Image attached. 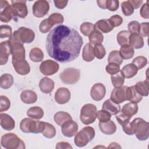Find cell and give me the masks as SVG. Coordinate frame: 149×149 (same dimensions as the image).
I'll list each match as a JSON object with an SVG mask.
<instances>
[{
    "instance_id": "1",
    "label": "cell",
    "mask_w": 149,
    "mask_h": 149,
    "mask_svg": "<svg viewBox=\"0 0 149 149\" xmlns=\"http://www.w3.org/2000/svg\"><path fill=\"white\" fill-rule=\"evenodd\" d=\"M83 43L82 37L77 30L61 24L48 33L46 50L51 58L61 63H67L79 56Z\"/></svg>"
},
{
    "instance_id": "2",
    "label": "cell",
    "mask_w": 149,
    "mask_h": 149,
    "mask_svg": "<svg viewBox=\"0 0 149 149\" xmlns=\"http://www.w3.org/2000/svg\"><path fill=\"white\" fill-rule=\"evenodd\" d=\"M134 134L136 135L138 140L144 141L149 137V123L144 119L137 118L131 122Z\"/></svg>"
},
{
    "instance_id": "3",
    "label": "cell",
    "mask_w": 149,
    "mask_h": 149,
    "mask_svg": "<svg viewBox=\"0 0 149 149\" xmlns=\"http://www.w3.org/2000/svg\"><path fill=\"white\" fill-rule=\"evenodd\" d=\"M44 128L45 122L40 120H34L31 118H24L20 123V130L26 133H42Z\"/></svg>"
},
{
    "instance_id": "4",
    "label": "cell",
    "mask_w": 149,
    "mask_h": 149,
    "mask_svg": "<svg viewBox=\"0 0 149 149\" xmlns=\"http://www.w3.org/2000/svg\"><path fill=\"white\" fill-rule=\"evenodd\" d=\"M1 146L7 149L25 148V144L16 134L7 133L2 135L1 139Z\"/></svg>"
},
{
    "instance_id": "5",
    "label": "cell",
    "mask_w": 149,
    "mask_h": 149,
    "mask_svg": "<svg viewBox=\"0 0 149 149\" xmlns=\"http://www.w3.org/2000/svg\"><path fill=\"white\" fill-rule=\"evenodd\" d=\"M95 134V133L93 127L91 126L84 127L76 134L74 143L77 147H84L94 138Z\"/></svg>"
},
{
    "instance_id": "6",
    "label": "cell",
    "mask_w": 149,
    "mask_h": 149,
    "mask_svg": "<svg viewBox=\"0 0 149 149\" xmlns=\"http://www.w3.org/2000/svg\"><path fill=\"white\" fill-rule=\"evenodd\" d=\"M97 107L92 104L84 105L80 111V119L81 122L86 125L93 123L95 122L97 116Z\"/></svg>"
},
{
    "instance_id": "7",
    "label": "cell",
    "mask_w": 149,
    "mask_h": 149,
    "mask_svg": "<svg viewBox=\"0 0 149 149\" xmlns=\"http://www.w3.org/2000/svg\"><path fill=\"white\" fill-rule=\"evenodd\" d=\"M10 38L23 44H30L34 41L35 33L33 30L29 28L20 27L13 33Z\"/></svg>"
},
{
    "instance_id": "8",
    "label": "cell",
    "mask_w": 149,
    "mask_h": 149,
    "mask_svg": "<svg viewBox=\"0 0 149 149\" xmlns=\"http://www.w3.org/2000/svg\"><path fill=\"white\" fill-rule=\"evenodd\" d=\"M61 81L66 84H74L80 78V70L74 68H68L59 74Z\"/></svg>"
},
{
    "instance_id": "9",
    "label": "cell",
    "mask_w": 149,
    "mask_h": 149,
    "mask_svg": "<svg viewBox=\"0 0 149 149\" xmlns=\"http://www.w3.org/2000/svg\"><path fill=\"white\" fill-rule=\"evenodd\" d=\"M0 20L2 22L8 23L12 19H16L17 15L11 5L7 1H0Z\"/></svg>"
},
{
    "instance_id": "10",
    "label": "cell",
    "mask_w": 149,
    "mask_h": 149,
    "mask_svg": "<svg viewBox=\"0 0 149 149\" xmlns=\"http://www.w3.org/2000/svg\"><path fill=\"white\" fill-rule=\"evenodd\" d=\"M8 40L11 44L12 61L25 59V48L23 44L11 38Z\"/></svg>"
},
{
    "instance_id": "11",
    "label": "cell",
    "mask_w": 149,
    "mask_h": 149,
    "mask_svg": "<svg viewBox=\"0 0 149 149\" xmlns=\"http://www.w3.org/2000/svg\"><path fill=\"white\" fill-rule=\"evenodd\" d=\"M59 68V64L51 59L42 61L40 65V70L45 76H51L58 72Z\"/></svg>"
},
{
    "instance_id": "12",
    "label": "cell",
    "mask_w": 149,
    "mask_h": 149,
    "mask_svg": "<svg viewBox=\"0 0 149 149\" xmlns=\"http://www.w3.org/2000/svg\"><path fill=\"white\" fill-rule=\"evenodd\" d=\"M33 13L37 17H42L47 15L49 10V5L45 0H38L34 2L32 7Z\"/></svg>"
},
{
    "instance_id": "13",
    "label": "cell",
    "mask_w": 149,
    "mask_h": 149,
    "mask_svg": "<svg viewBox=\"0 0 149 149\" xmlns=\"http://www.w3.org/2000/svg\"><path fill=\"white\" fill-rule=\"evenodd\" d=\"M128 86H122L120 87L115 88L111 93L110 99L116 104H120L127 101Z\"/></svg>"
},
{
    "instance_id": "14",
    "label": "cell",
    "mask_w": 149,
    "mask_h": 149,
    "mask_svg": "<svg viewBox=\"0 0 149 149\" xmlns=\"http://www.w3.org/2000/svg\"><path fill=\"white\" fill-rule=\"evenodd\" d=\"M62 134L67 137H72L76 135L78 130L77 123L72 120H69L61 126Z\"/></svg>"
},
{
    "instance_id": "15",
    "label": "cell",
    "mask_w": 149,
    "mask_h": 149,
    "mask_svg": "<svg viewBox=\"0 0 149 149\" xmlns=\"http://www.w3.org/2000/svg\"><path fill=\"white\" fill-rule=\"evenodd\" d=\"M106 94V88L104 85L101 83L94 84L90 91V95L93 100L99 101L102 100Z\"/></svg>"
},
{
    "instance_id": "16",
    "label": "cell",
    "mask_w": 149,
    "mask_h": 149,
    "mask_svg": "<svg viewBox=\"0 0 149 149\" xmlns=\"http://www.w3.org/2000/svg\"><path fill=\"white\" fill-rule=\"evenodd\" d=\"M11 5L16 15L20 18H25L28 14V9L26 1H11Z\"/></svg>"
},
{
    "instance_id": "17",
    "label": "cell",
    "mask_w": 149,
    "mask_h": 149,
    "mask_svg": "<svg viewBox=\"0 0 149 149\" xmlns=\"http://www.w3.org/2000/svg\"><path fill=\"white\" fill-rule=\"evenodd\" d=\"M0 65H5L9 56L11 54V44L9 40L4 41L0 44Z\"/></svg>"
},
{
    "instance_id": "18",
    "label": "cell",
    "mask_w": 149,
    "mask_h": 149,
    "mask_svg": "<svg viewBox=\"0 0 149 149\" xmlns=\"http://www.w3.org/2000/svg\"><path fill=\"white\" fill-rule=\"evenodd\" d=\"M70 92L67 88L60 87L56 91L54 98L58 104H64L70 100Z\"/></svg>"
},
{
    "instance_id": "19",
    "label": "cell",
    "mask_w": 149,
    "mask_h": 149,
    "mask_svg": "<svg viewBox=\"0 0 149 149\" xmlns=\"http://www.w3.org/2000/svg\"><path fill=\"white\" fill-rule=\"evenodd\" d=\"M12 63L16 72L20 75H26L30 71V67L26 59L12 61Z\"/></svg>"
},
{
    "instance_id": "20",
    "label": "cell",
    "mask_w": 149,
    "mask_h": 149,
    "mask_svg": "<svg viewBox=\"0 0 149 149\" xmlns=\"http://www.w3.org/2000/svg\"><path fill=\"white\" fill-rule=\"evenodd\" d=\"M1 126L5 130L10 131L15 127V122L9 115L5 113H0Z\"/></svg>"
},
{
    "instance_id": "21",
    "label": "cell",
    "mask_w": 149,
    "mask_h": 149,
    "mask_svg": "<svg viewBox=\"0 0 149 149\" xmlns=\"http://www.w3.org/2000/svg\"><path fill=\"white\" fill-rule=\"evenodd\" d=\"M54 81L47 77L42 78L39 82L40 90L41 92L45 94H49L51 93L54 88Z\"/></svg>"
},
{
    "instance_id": "22",
    "label": "cell",
    "mask_w": 149,
    "mask_h": 149,
    "mask_svg": "<svg viewBox=\"0 0 149 149\" xmlns=\"http://www.w3.org/2000/svg\"><path fill=\"white\" fill-rule=\"evenodd\" d=\"M98 126L101 132L107 135L112 134L115 133L116 130V126L114 122L111 120L105 122H100Z\"/></svg>"
},
{
    "instance_id": "23",
    "label": "cell",
    "mask_w": 149,
    "mask_h": 149,
    "mask_svg": "<svg viewBox=\"0 0 149 149\" xmlns=\"http://www.w3.org/2000/svg\"><path fill=\"white\" fill-rule=\"evenodd\" d=\"M95 27L101 33H108L113 29V26L109 19H101L98 20L94 24Z\"/></svg>"
},
{
    "instance_id": "24",
    "label": "cell",
    "mask_w": 149,
    "mask_h": 149,
    "mask_svg": "<svg viewBox=\"0 0 149 149\" xmlns=\"http://www.w3.org/2000/svg\"><path fill=\"white\" fill-rule=\"evenodd\" d=\"M102 109L109 112L111 115H115L120 111V107L119 104L115 103L111 99L105 100L102 106Z\"/></svg>"
},
{
    "instance_id": "25",
    "label": "cell",
    "mask_w": 149,
    "mask_h": 149,
    "mask_svg": "<svg viewBox=\"0 0 149 149\" xmlns=\"http://www.w3.org/2000/svg\"><path fill=\"white\" fill-rule=\"evenodd\" d=\"M20 99L24 104H33L36 102L37 100V95L34 91L31 90H26L22 92L20 94Z\"/></svg>"
},
{
    "instance_id": "26",
    "label": "cell",
    "mask_w": 149,
    "mask_h": 149,
    "mask_svg": "<svg viewBox=\"0 0 149 149\" xmlns=\"http://www.w3.org/2000/svg\"><path fill=\"white\" fill-rule=\"evenodd\" d=\"M144 44L143 38L139 34H130L129 40V45L133 49H140Z\"/></svg>"
},
{
    "instance_id": "27",
    "label": "cell",
    "mask_w": 149,
    "mask_h": 149,
    "mask_svg": "<svg viewBox=\"0 0 149 149\" xmlns=\"http://www.w3.org/2000/svg\"><path fill=\"white\" fill-rule=\"evenodd\" d=\"M120 72L125 78L130 79L137 74L138 69L137 67L132 63L124 66L120 70Z\"/></svg>"
},
{
    "instance_id": "28",
    "label": "cell",
    "mask_w": 149,
    "mask_h": 149,
    "mask_svg": "<svg viewBox=\"0 0 149 149\" xmlns=\"http://www.w3.org/2000/svg\"><path fill=\"white\" fill-rule=\"evenodd\" d=\"M142 96L140 95L136 90L134 86L128 87L127 101H129L131 102L137 104L142 100Z\"/></svg>"
},
{
    "instance_id": "29",
    "label": "cell",
    "mask_w": 149,
    "mask_h": 149,
    "mask_svg": "<svg viewBox=\"0 0 149 149\" xmlns=\"http://www.w3.org/2000/svg\"><path fill=\"white\" fill-rule=\"evenodd\" d=\"M94 58L95 56L94 54V49L93 45L90 43L86 44L83 49V59L86 62H91L93 61Z\"/></svg>"
},
{
    "instance_id": "30",
    "label": "cell",
    "mask_w": 149,
    "mask_h": 149,
    "mask_svg": "<svg viewBox=\"0 0 149 149\" xmlns=\"http://www.w3.org/2000/svg\"><path fill=\"white\" fill-rule=\"evenodd\" d=\"M90 44L91 45H97L101 44L104 40V36L102 33L95 27L94 31L88 36Z\"/></svg>"
},
{
    "instance_id": "31",
    "label": "cell",
    "mask_w": 149,
    "mask_h": 149,
    "mask_svg": "<svg viewBox=\"0 0 149 149\" xmlns=\"http://www.w3.org/2000/svg\"><path fill=\"white\" fill-rule=\"evenodd\" d=\"M138 109L137 104L130 102L125 104L122 107L121 111L127 116L132 117L137 113Z\"/></svg>"
},
{
    "instance_id": "32",
    "label": "cell",
    "mask_w": 149,
    "mask_h": 149,
    "mask_svg": "<svg viewBox=\"0 0 149 149\" xmlns=\"http://www.w3.org/2000/svg\"><path fill=\"white\" fill-rule=\"evenodd\" d=\"M54 119L57 125L62 126L65 122L69 120H72V118L69 113L64 111H59L55 113Z\"/></svg>"
},
{
    "instance_id": "33",
    "label": "cell",
    "mask_w": 149,
    "mask_h": 149,
    "mask_svg": "<svg viewBox=\"0 0 149 149\" xmlns=\"http://www.w3.org/2000/svg\"><path fill=\"white\" fill-rule=\"evenodd\" d=\"M13 81V77L10 74H3L0 77V87L3 89H8L12 86Z\"/></svg>"
},
{
    "instance_id": "34",
    "label": "cell",
    "mask_w": 149,
    "mask_h": 149,
    "mask_svg": "<svg viewBox=\"0 0 149 149\" xmlns=\"http://www.w3.org/2000/svg\"><path fill=\"white\" fill-rule=\"evenodd\" d=\"M27 115L33 119H40L44 116V111L40 107H33L27 110Z\"/></svg>"
},
{
    "instance_id": "35",
    "label": "cell",
    "mask_w": 149,
    "mask_h": 149,
    "mask_svg": "<svg viewBox=\"0 0 149 149\" xmlns=\"http://www.w3.org/2000/svg\"><path fill=\"white\" fill-rule=\"evenodd\" d=\"M137 92L142 97L148 96V82L146 80L145 81H138L134 86Z\"/></svg>"
},
{
    "instance_id": "36",
    "label": "cell",
    "mask_w": 149,
    "mask_h": 149,
    "mask_svg": "<svg viewBox=\"0 0 149 149\" xmlns=\"http://www.w3.org/2000/svg\"><path fill=\"white\" fill-rule=\"evenodd\" d=\"M119 52L123 59H129L132 58L134 54V49L129 45L121 46Z\"/></svg>"
},
{
    "instance_id": "37",
    "label": "cell",
    "mask_w": 149,
    "mask_h": 149,
    "mask_svg": "<svg viewBox=\"0 0 149 149\" xmlns=\"http://www.w3.org/2000/svg\"><path fill=\"white\" fill-rule=\"evenodd\" d=\"M30 59L34 62H39L44 58V53L42 50L37 47L32 48L29 53Z\"/></svg>"
},
{
    "instance_id": "38",
    "label": "cell",
    "mask_w": 149,
    "mask_h": 149,
    "mask_svg": "<svg viewBox=\"0 0 149 149\" xmlns=\"http://www.w3.org/2000/svg\"><path fill=\"white\" fill-rule=\"evenodd\" d=\"M130 33L127 30H122L117 34V41L119 45H129V40Z\"/></svg>"
},
{
    "instance_id": "39",
    "label": "cell",
    "mask_w": 149,
    "mask_h": 149,
    "mask_svg": "<svg viewBox=\"0 0 149 149\" xmlns=\"http://www.w3.org/2000/svg\"><path fill=\"white\" fill-rule=\"evenodd\" d=\"M108 63H115L120 66L123 63V58L120 56L119 51H112L108 55Z\"/></svg>"
},
{
    "instance_id": "40",
    "label": "cell",
    "mask_w": 149,
    "mask_h": 149,
    "mask_svg": "<svg viewBox=\"0 0 149 149\" xmlns=\"http://www.w3.org/2000/svg\"><path fill=\"white\" fill-rule=\"evenodd\" d=\"M111 79L112 84L115 88H118L122 86L125 82V77L121 73L120 70L119 73L113 75H111Z\"/></svg>"
},
{
    "instance_id": "41",
    "label": "cell",
    "mask_w": 149,
    "mask_h": 149,
    "mask_svg": "<svg viewBox=\"0 0 149 149\" xmlns=\"http://www.w3.org/2000/svg\"><path fill=\"white\" fill-rule=\"evenodd\" d=\"M42 133L46 138L52 139L56 135V129L52 124L45 122V128Z\"/></svg>"
},
{
    "instance_id": "42",
    "label": "cell",
    "mask_w": 149,
    "mask_h": 149,
    "mask_svg": "<svg viewBox=\"0 0 149 149\" xmlns=\"http://www.w3.org/2000/svg\"><path fill=\"white\" fill-rule=\"evenodd\" d=\"M95 26L90 22H84L80 27L81 33L85 36H89L90 34L94 31Z\"/></svg>"
},
{
    "instance_id": "43",
    "label": "cell",
    "mask_w": 149,
    "mask_h": 149,
    "mask_svg": "<svg viewBox=\"0 0 149 149\" xmlns=\"http://www.w3.org/2000/svg\"><path fill=\"white\" fill-rule=\"evenodd\" d=\"M121 9L124 15L126 16H130L134 12V8L129 1H123L121 3Z\"/></svg>"
},
{
    "instance_id": "44",
    "label": "cell",
    "mask_w": 149,
    "mask_h": 149,
    "mask_svg": "<svg viewBox=\"0 0 149 149\" xmlns=\"http://www.w3.org/2000/svg\"><path fill=\"white\" fill-rule=\"evenodd\" d=\"M49 23L54 26L58 24H62L64 21L63 16L59 13H54L49 15L48 18Z\"/></svg>"
},
{
    "instance_id": "45",
    "label": "cell",
    "mask_w": 149,
    "mask_h": 149,
    "mask_svg": "<svg viewBox=\"0 0 149 149\" xmlns=\"http://www.w3.org/2000/svg\"><path fill=\"white\" fill-rule=\"evenodd\" d=\"M12 36V27L6 24L1 25L0 26V37L1 38H9V39Z\"/></svg>"
},
{
    "instance_id": "46",
    "label": "cell",
    "mask_w": 149,
    "mask_h": 149,
    "mask_svg": "<svg viewBox=\"0 0 149 149\" xmlns=\"http://www.w3.org/2000/svg\"><path fill=\"white\" fill-rule=\"evenodd\" d=\"M93 49L94 56L97 59H101L105 56L106 54V51L104 47L101 44L95 45Z\"/></svg>"
},
{
    "instance_id": "47",
    "label": "cell",
    "mask_w": 149,
    "mask_h": 149,
    "mask_svg": "<svg viewBox=\"0 0 149 149\" xmlns=\"http://www.w3.org/2000/svg\"><path fill=\"white\" fill-rule=\"evenodd\" d=\"M132 63L134 64L137 68V69H141L143 68L147 63V59L146 57L143 56H139L136 57L132 61Z\"/></svg>"
},
{
    "instance_id": "48",
    "label": "cell",
    "mask_w": 149,
    "mask_h": 149,
    "mask_svg": "<svg viewBox=\"0 0 149 149\" xmlns=\"http://www.w3.org/2000/svg\"><path fill=\"white\" fill-rule=\"evenodd\" d=\"M10 107V101L9 99L5 95L0 96V112H3L8 110Z\"/></svg>"
},
{
    "instance_id": "49",
    "label": "cell",
    "mask_w": 149,
    "mask_h": 149,
    "mask_svg": "<svg viewBox=\"0 0 149 149\" xmlns=\"http://www.w3.org/2000/svg\"><path fill=\"white\" fill-rule=\"evenodd\" d=\"M105 70L108 74L113 75L120 72V66L115 63H108L105 67Z\"/></svg>"
},
{
    "instance_id": "50",
    "label": "cell",
    "mask_w": 149,
    "mask_h": 149,
    "mask_svg": "<svg viewBox=\"0 0 149 149\" xmlns=\"http://www.w3.org/2000/svg\"><path fill=\"white\" fill-rule=\"evenodd\" d=\"M96 116L98 118V119L100 120V122H105L110 120L111 115L107 111L102 109V110L97 111Z\"/></svg>"
},
{
    "instance_id": "51",
    "label": "cell",
    "mask_w": 149,
    "mask_h": 149,
    "mask_svg": "<svg viewBox=\"0 0 149 149\" xmlns=\"http://www.w3.org/2000/svg\"><path fill=\"white\" fill-rule=\"evenodd\" d=\"M132 117L128 116L126 115H125L124 113H123L121 111H119L116 115H115V118L117 120L118 122L122 126L126 123L127 122H129L130 119Z\"/></svg>"
},
{
    "instance_id": "52",
    "label": "cell",
    "mask_w": 149,
    "mask_h": 149,
    "mask_svg": "<svg viewBox=\"0 0 149 149\" xmlns=\"http://www.w3.org/2000/svg\"><path fill=\"white\" fill-rule=\"evenodd\" d=\"M53 26L49 23L48 19L43 20L40 24L39 30L42 33H47L50 31Z\"/></svg>"
},
{
    "instance_id": "53",
    "label": "cell",
    "mask_w": 149,
    "mask_h": 149,
    "mask_svg": "<svg viewBox=\"0 0 149 149\" xmlns=\"http://www.w3.org/2000/svg\"><path fill=\"white\" fill-rule=\"evenodd\" d=\"M128 31L130 34H139L140 30V23L136 20H133L129 23Z\"/></svg>"
},
{
    "instance_id": "54",
    "label": "cell",
    "mask_w": 149,
    "mask_h": 149,
    "mask_svg": "<svg viewBox=\"0 0 149 149\" xmlns=\"http://www.w3.org/2000/svg\"><path fill=\"white\" fill-rule=\"evenodd\" d=\"M106 9L110 11H116L119 5V1L118 0H106Z\"/></svg>"
},
{
    "instance_id": "55",
    "label": "cell",
    "mask_w": 149,
    "mask_h": 149,
    "mask_svg": "<svg viewBox=\"0 0 149 149\" xmlns=\"http://www.w3.org/2000/svg\"><path fill=\"white\" fill-rule=\"evenodd\" d=\"M139 34L142 37H148L149 34V23L143 22L140 24V30Z\"/></svg>"
},
{
    "instance_id": "56",
    "label": "cell",
    "mask_w": 149,
    "mask_h": 149,
    "mask_svg": "<svg viewBox=\"0 0 149 149\" xmlns=\"http://www.w3.org/2000/svg\"><path fill=\"white\" fill-rule=\"evenodd\" d=\"M109 19L112 23L113 27H118L123 23V18L118 15L112 16Z\"/></svg>"
},
{
    "instance_id": "57",
    "label": "cell",
    "mask_w": 149,
    "mask_h": 149,
    "mask_svg": "<svg viewBox=\"0 0 149 149\" xmlns=\"http://www.w3.org/2000/svg\"><path fill=\"white\" fill-rule=\"evenodd\" d=\"M140 16L146 19H149V11H148V1L143 4L140 10Z\"/></svg>"
},
{
    "instance_id": "58",
    "label": "cell",
    "mask_w": 149,
    "mask_h": 149,
    "mask_svg": "<svg viewBox=\"0 0 149 149\" xmlns=\"http://www.w3.org/2000/svg\"><path fill=\"white\" fill-rule=\"evenodd\" d=\"M122 129L123 132L128 134V135H133L134 134V132H133V126L131 122H128L125 125L122 126Z\"/></svg>"
},
{
    "instance_id": "59",
    "label": "cell",
    "mask_w": 149,
    "mask_h": 149,
    "mask_svg": "<svg viewBox=\"0 0 149 149\" xmlns=\"http://www.w3.org/2000/svg\"><path fill=\"white\" fill-rule=\"evenodd\" d=\"M54 3L55 4V6L56 8L62 9L64 8H65L68 3V1H62V0H55L54 1Z\"/></svg>"
},
{
    "instance_id": "60",
    "label": "cell",
    "mask_w": 149,
    "mask_h": 149,
    "mask_svg": "<svg viewBox=\"0 0 149 149\" xmlns=\"http://www.w3.org/2000/svg\"><path fill=\"white\" fill-rule=\"evenodd\" d=\"M56 148L58 149H65V148H72V147L71 146V145L66 141H61V142H58L56 144V146H55Z\"/></svg>"
},
{
    "instance_id": "61",
    "label": "cell",
    "mask_w": 149,
    "mask_h": 149,
    "mask_svg": "<svg viewBox=\"0 0 149 149\" xmlns=\"http://www.w3.org/2000/svg\"><path fill=\"white\" fill-rule=\"evenodd\" d=\"M130 2L132 3V6L134 8V9H137L140 8V6L142 5L143 1L142 0L140 1H135V0H129Z\"/></svg>"
},
{
    "instance_id": "62",
    "label": "cell",
    "mask_w": 149,
    "mask_h": 149,
    "mask_svg": "<svg viewBox=\"0 0 149 149\" xmlns=\"http://www.w3.org/2000/svg\"><path fill=\"white\" fill-rule=\"evenodd\" d=\"M97 3L98 4V6L104 9H106V0H101V1H97Z\"/></svg>"
},
{
    "instance_id": "63",
    "label": "cell",
    "mask_w": 149,
    "mask_h": 149,
    "mask_svg": "<svg viewBox=\"0 0 149 149\" xmlns=\"http://www.w3.org/2000/svg\"><path fill=\"white\" fill-rule=\"evenodd\" d=\"M108 148H120L121 147L119 146V144L118 143H115V142H113V143H112L109 144V146H108Z\"/></svg>"
}]
</instances>
